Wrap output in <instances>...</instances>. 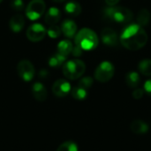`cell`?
I'll list each match as a JSON object with an SVG mask.
<instances>
[{"label": "cell", "instance_id": "obj_14", "mask_svg": "<svg viewBox=\"0 0 151 151\" xmlns=\"http://www.w3.org/2000/svg\"><path fill=\"white\" fill-rule=\"evenodd\" d=\"M25 25V19L20 14H16L12 16L9 21V26L12 31L13 32H19L23 29Z\"/></svg>", "mask_w": 151, "mask_h": 151}, {"label": "cell", "instance_id": "obj_27", "mask_svg": "<svg viewBox=\"0 0 151 151\" xmlns=\"http://www.w3.org/2000/svg\"><path fill=\"white\" fill-rule=\"evenodd\" d=\"M144 90L143 89H141V88H137L135 89L134 92H133V97L135 99V100H140L142 98L143 94H144Z\"/></svg>", "mask_w": 151, "mask_h": 151}, {"label": "cell", "instance_id": "obj_3", "mask_svg": "<svg viewBox=\"0 0 151 151\" xmlns=\"http://www.w3.org/2000/svg\"><path fill=\"white\" fill-rule=\"evenodd\" d=\"M98 36L92 29L84 28L75 35V44L82 51H92L98 45Z\"/></svg>", "mask_w": 151, "mask_h": 151}, {"label": "cell", "instance_id": "obj_22", "mask_svg": "<svg viewBox=\"0 0 151 151\" xmlns=\"http://www.w3.org/2000/svg\"><path fill=\"white\" fill-rule=\"evenodd\" d=\"M138 69L139 71L147 77H150L151 76V60L150 59H145L142 60V61H140L139 65H138Z\"/></svg>", "mask_w": 151, "mask_h": 151}, {"label": "cell", "instance_id": "obj_8", "mask_svg": "<svg viewBox=\"0 0 151 151\" xmlns=\"http://www.w3.org/2000/svg\"><path fill=\"white\" fill-rule=\"evenodd\" d=\"M45 28L40 23L32 24L27 30V37L32 42H39L44 38L46 36Z\"/></svg>", "mask_w": 151, "mask_h": 151}, {"label": "cell", "instance_id": "obj_11", "mask_svg": "<svg viewBox=\"0 0 151 151\" xmlns=\"http://www.w3.org/2000/svg\"><path fill=\"white\" fill-rule=\"evenodd\" d=\"M32 93H33V96L35 97V99L38 101H41V102L46 101L47 95H48L46 88L40 82H36L33 85Z\"/></svg>", "mask_w": 151, "mask_h": 151}, {"label": "cell", "instance_id": "obj_4", "mask_svg": "<svg viewBox=\"0 0 151 151\" xmlns=\"http://www.w3.org/2000/svg\"><path fill=\"white\" fill-rule=\"evenodd\" d=\"M85 70H86L85 63L79 59H73L68 61L67 62L64 63L63 66V73L65 77L71 80H75L80 78L84 74Z\"/></svg>", "mask_w": 151, "mask_h": 151}, {"label": "cell", "instance_id": "obj_17", "mask_svg": "<svg viewBox=\"0 0 151 151\" xmlns=\"http://www.w3.org/2000/svg\"><path fill=\"white\" fill-rule=\"evenodd\" d=\"M125 81L127 85L130 88H136L141 82V77L138 72L136 71H129L125 77Z\"/></svg>", "mask_w": 151, "mask_h": 151}, {"label": "cell", "instance_id": "obj_20", "mask_svg": "<svg viewBox=\"0 0 151 151\" xmlns=\"http://www.w3.org/2000/svg\"><path fill=\"white\" fill-rule=\"evenodd\" d=\"M73 48V44L69 40H62L58 44V53L63 54V55H65V56L69 55L72 53Z\"/></svg>", "mask_w": 151, "mask_h": 151}, {"label": "cell", "instance_id": "obj_25", "mask_svg": "<svg viewBox=\"0 0 151 151\" xmlns=\"http://www.w3.org/2000/svg\"><path fill=\"white\" fill-rule=\"evenodd\" d=\"M93 83H94V80H93L92 77H85L81 78L79 81L78 85L88 90V89H89L93 85Z\"/></svg>", "mask_w": 151, "mask_h": 151}, {"label": "cell", "instance_id": "obj_30", "mask_svg": "<svg viewBox=\"0 0 151 151\" xmlns=\"http://www.w3.org/2000/svg\"><path fill=\"white\" fill-rule=\"evenodd\" d=\"M49 76H50V74H49L48 70H46V69H42V70L39 72V77H40L41 79L45 80V79H47V78L49 77Z\"/></svg>", "mask_w": 151, "mask_h": 151}, {"label": "cell", "instance_id": "obj_18", "mask_svg": "<svg viewBox=\"0 0 151 151\" xmlns=\"http://www.w3.org/2000/svg\"><path fill=\"white\" fill-rule=\"evenodd\" d=\"M65 60H66V56H65V55H63V54H61V53H59L58 52V53L52 54L49 58L48 62H49V65L50 67H52V68H58V67L62 66L65 63Z\"/></svg>", "mask_w": 151, "mask_h": 151}, {"label": "cell", "instance_id": "obj_24", "mask_svg": "<svg viewBox=\"0 0 151 151\" xmlns=\"http://www.w3.org/2000/svg\"><path fill=\"white\" fill-rule=\"evenodd\" d=\"M61 28L58 27V25H50V27L49 28V29L47 30V33L49 35L50 37L51 38H57L61 35Z\"/></svg>", "mask_w": 151, "mask_h": 151}, {"label": "cell", "instance_id": "obj_7", "mask_svg": "<svg viewBox=\"0 0 151 151\" xmlns=\"http://www.w3.org/2000/svg\"><path fill=\"white\" fill-rule=\"evenodd\" d=\"M17 70H18V74H19V77L22 78L26 82L31 81L35 75V70L34 65L27 60L20 61L18 63Z\"/></svg>", "mask_w": 151, "mask_h": 151}, {"label": "cell", "instance_id": "obj_21", "mask_svg": "<svg viewBox=\"0 0 151 151\" xmlns=\"http://www.w3.org/2000/svg\"><path fill=\"white\" fill-rule=\"evenodd\" d=\"M71 94L77 101H84L88 96V90L78 85L71 90Z\"/></svg>", "mask_w": 151, "mask_h": 151}, {"label": "cell", "instance_id": "obj_5", "mask_svg": "<svg viewBox=\"0 0 151 151\" xmlns=\"http://www.w3.org/2000/svg\"><path fill=\"white\" fill-rule=\"evenodd\" d=\"M115 69L111 62L103 61L101 62L95 71V78L102 83H106L110 81L114 76Z\"/></svg>", "mask_w": 151, "mask_h": 151}, {"label": "cell", "instance_id": "obj_10", "mask_svg": "<svg viewBox=\"0 0 151 151\" xmlns=\"http://www.w3.org/2000/svg\"><path fill=\"white\" fill-rule=\"evenodd\" d=\"M101 39L105 45L115 46L118 44L117 33L110 28H105L101 32Z\"/></svg>", "mask_w": 151, "mask_h": 151}, {"label": "cell", "instance_id": "obj_15", "mask_svg": "<svg viewBox=\"0 0 151 151\" xmlns=\"http://www.w3.org/2000/svg\"><path fill=\"white\" fill-rule=\"evenodd\" d=\"M130 128H131V131L135 133V134H145L149 132V125L147 123H145L144 121L142 120H140V119H136V120H134L132 123H131V125H130Z\"/></svg>", "mask_w": 151, "mask_h": 151}, {"label": "cell", "instance_id": "obj_26", "mask_svg": "<svg viewBox=\"0 0 151 151\" xmlns=\"http://www.w3.org/2000/svg\"><path fill=\"white\" fill-rule=\"evenodd\" d=\"M11 7L15 11H21L24 9V2L23 0H12L11 2Z\"/></svg>", "mask_w": 151, "mask_h": 151}, {"label": "cell", "instance_id": "obj_29", "mask_svg": "<svg viewBox=\"0 0 151 151\" xmlns=\"http://www.w3.org/2000/svg\"><path fill=\"white\" fill-rule=\"evenodd\" d=\"M72 53H73L75 57H79V56H81V55L82 54V50H81L79 46L75 45V46L73 48Z\"/></svg>", "mask_w": 151, "mask_h": 151}, {"label": "cell", "instance_id": "obj_1", "mask_svg": "<svg viewBox=\"0 0 151 151\" xmlns=\"http://www.w3.org/2000/svg\"><path fill=\"white\" fill-rule=\"evenodd\" d=\"M148 42V34L143 28L138 24L127 27L120 36V43L130 51L142 48Z\"/></svg>", "mask_w": 151, "mask_h": 151}, {"label": "cell", "instance_id": "obj_9", "mask_svg": "<svg viewBox=\"0 0 151 151\" xmlns=\"http://www.w3.org/2000/svg\"><path fill=\"white\" fill-rule=\"evenodd\" d=\"M72 87L70 83L65 79H58L52 86V93L58 97H65L71 93Z\"/></svg>", "mask_w": 151, "mask_h": 151}, {"label": "cell", "instance_id": "obj_2", "mask_svg": "<svg viewBox=\"0 0 151 151\" xmlns=\"http://www.w3.org/2000/svg\"><path fill=\"white\" fill-rule=\"evenodd\" d=\"M103 15L104 19L119 24L129 23L134 18V14L129 9L121 6L105 7L103 11Z\"/></svg>", "mask_w": 151, "mask_h": 151}, {"label": "cell", "instance_id": "obj_12", "mask_svg": "<svg viewBox=\"0 0 151 151\" xmlns=\"http://www.w3.org/2000/svg\"><path fill=\"white\" fill-rule=\"evenodd\" d=\"M61 30L66 37L72 38L76 35L77 25L72 20H65L61 25Z\"/></svg>", "mask_w": 151, "mask_h": 151}, {"label": "cell", "instance_id": "obj_31", "mask_svg": "<svg viewBox=\"0 0 151 151\" xmlns=\"http://www.w3.org/2000/svg\"><path fill=\"white\" fill-rule=\"evenodd\" d=\"M120 0H105V3L109 5V6H114L116 5Z\"/></svg>", "mask_w": 151, "mask_h": 151}, {"label": "cell", "instance_id": "obj_19", "mask_svg": "<svg viewBox=\"0 0 151 151\" xmlns=\"http://www.w3.org/2000/svg\"><path fill=\"white\" fill-rule=\"evenodd\" d=\"M150 20V12L149 10L142 8L139 11L138 15H137V24L143 27L149 24Z\"/></svg>", "mask_w": 151, "mask_h": 151}, {"label": "cell", "instance_id": "obj_32", "mask_svg": "<svg viewBox=\"0 0 151 151\" xmlns=\"http://www.w3.org/2000/svg\"><path fill=\"white\" fill-rule=\"evenodd\" d=\"M54 2H57V3H61V2H64L65 0H53Z\"/></svg>", "mask_w": 151, "mask_h": 151}, {"label": "cell", "instance_id": "obj_33", "mask_svg": "<svg viewBox=\"0 0 151 151\" xmlns=\"http://www.w3.org/2000/svg\"><path fill=\"white\" fill-rule=\"evenodd\" d=\"M2 1H3V0H0V3H1V2H2Z\"/></svg>", "mask_w": 151, "mask_h": 151}, {"label": "cell", "instance_id": "obj_13", "mask_svg": "<svg viewBox=\"0 0 151 151\" xmlns=\"http://www.w3.org/2000/svg\"><path fill=\"white\" fill-rule=\"evenodd\" d=\"M60 18L61 12L59 11V9H58L57 7H50L45 14L44 20L48 25H54L59 21Z\"/></svg>", "mask_w": 151, "mask_h": 151}, {"label": "cell", "instance_id": "obj_23", "mask_svg": "<svg viewBox=\"0 0 151 151\" xmlns=\"http://www.w3.org/2000/svg\"><path fill=\"white\" fill-rule=\"evenodd\" d=\"M78 145L72 141H68L65 142L64 143H62L58 148L57 151H78Z\"/></svg>", "mask_w": 151, "mask_h": 151}, {"label": "cell", "instance_id": "obj_16", "mask_svg": "<svg viewBox=\"0 0 151 151\" xmlns=\"http://www.w3.org/2000/svg\"><path fill=\"white\" fill-rule=\"evenodd\" d=\"M65 12L67 15L71 17L79 16L81 12V6L79 3L75 1H70L65 5Z\"/></svg>", "mask_w": 151, "mask_h": 151}, {"label": "cell", "instance_id": "obj_6", "mask_svg": "<svg viewBox=\"0 0 151 151\" xmlns=\"http://www.w3.org/2000/svg\"><path fill=\"white\" fill-rule=\"evenodd\" d=\"M45 7V3L42 0H32L26 9V14L31 20H35L43 14Z\"/></svg>", "mask_w": 151, "mask_h": 151}, {"label": "cell", "instance_id": "obj_28", "mask_svg": "<svg viewBox=\"0 0 151 151\" xmlns=\"http://www.w3.org/2000/svg\"><path fill=\"white\" fill-rule=\"evenodd\" d=\"M143 90H144V92H145L148 95L151 96V79H149V80H147V81L145 82Z\"/></svg>", "mask_w": 151, "mask_h": 151}]
</instances>
